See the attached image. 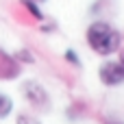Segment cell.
Wrapping results in <instances>:
<instances>
[{
	"label": "cell",
	"instance_id": "6da1fadb",
	"mask_svg": "<svg viewBox=\"0 0 124 124\" xmlns=\"http://www.w3.org/2000/svg\"><path fill=\"white\" fill-rule=\"evenodd\" d=\"M85 37H87L89 48L96 54H102V57H109V54L118 52L120 44H122V35L109 22H92Z\"/></svg>",
	"mask_w": 124,
	"mask_h": 124
},
{
	"label": "cell",
	"instance_id": "7a4b0ae2",
	"mask_svg": "<svg viewBox=\"0 0 124 124\" xmlns=\"http://www.w3.org/2000/svg\"><path fill=\"white\" fill-rule=\"evenodd\" d=\"M20 89H22L24 100H26L33 109H37V111H48V109H50V96H48V92H46V87H44L41 83L28 78V81H24V83L20 85Z\"/></svg>",
	"mask_w": 124,
	"mask_h": 124
},
{
	"label": "cell",
	"instance_id": "3957f363",
	"mask_svg": "<svg viewBox=\"0 0 124 124\" xmlns=\"http://www.w3.org/2000/svg\"><path fill=\"white\" fill-rule=\"evenodd\" d=\"M98 76H100L102 85L120 87V85H124V65L120 61H105L98 70Z\"/></svg>",
	"mask_w": 124,
	"mask_h": 124
},
{
	"label": "cell",
	"instance_id": "277c9868",
	"mask_svg": "<svg viewBox=\"0 0 124 124\" xmlns=\"http://www.w3.org/2000/svg\"><path fill=\"white\" fill-rule=\"evenodd\" d=\"M20 74H22L20 61L13 54H9L7 50L0 48V81H15Z\"/></svg>",
	"mask_w": 124,
	"mask_h": 124
},
{
	"label": "cell",
	"instance_id": "5b68a950",
	"mask_svg": "<svg viewBox=\"0 0 124 124\" xmlns=\"http://www.w3.org/2000/svg\"><path fill=\"white\" fill-rule=\"evenodd\" d=\"M20 4H22V7L26 9V13H28L31 17H35L37 22H41V20L46 17V15H44V11L37 7V2H35V0H20Z\"/></svg>",
	"mask_w": 124,
	"mask_h": 124
},
{
	"label": "cell",
	"instance_id": "8992f818",
	"mask_svg": "<svg viewBox=\"0 0 124 124\" xmlns=\"http://www.w3.org/2000/svg\"><path fill=\"white\" fill-rule=\"evenodd\" d=\"M13 111V100L7 96V94H0V120L9 118Z\"/></svg>",
	"mask_w": 124,
	"mask_h": 124
},
{
	"label": "cell",
	"instance_id": "52a82bcc",
	"mask_svg": "<svg viewBox=\"0 0 124 124\" xmlns=\"http://www.w3.org/2000/svg\"><path fill=\"white\" fill-rule=\"evenodd\" d=\"M20 63H26V65H31V63H35V57H33V52L31 50H26V48H22V50H17L15 54H13Z\"/></svg>",
	"mask_w": 124,
	"mask_h": 124
},
{
	"label": "cell",
	"instance_id": "ba28073f",
	"mask_svg": "<svg viewBox=\"0 0 124 124\" xmlns=\"http://www.w3.org/2000/svg\"><path fill=\"white\" fill-rule=\"evenodd\" d=\"M63 59H65L70 65H74V68H81V57L76 54V50H74V48H68V50L63 52Z\"/></svg>",
	"mask_w": 124,
	"mask_h": 124
},
{
	"label": "cell",
	"instance_id": "9c48e42d",
	"mask_svg": "<svg viewBox=\"0 0 124 124\" xmlns=\"http://www.w3.org/2000/svg\"><path fill=\"white\" fill-rule=\"evenodd\" d=\"M15 124H41V120L37 116H31V113H17Z\"/></svg>",
	"mask_w": 124,
	"mask_h": 124
},
{
	"label": "cell",
	"instance_id": "30bf717a",
	"mask_svg": "<svg viewBox=\"0 0 124 124\" xmlns=\"http://www.w3.org/2000/svg\"><path fill=\"white\" fill-rule=\"evenodd\" d=\"M118 61L124 65V48H120V59H118Z\"/></svg>",
	"mask_w": 124,
	"mask_h": 124
},
{
	"label": "cell",
	"instance_id": "8fae6325",
	"mask_svg": "<svg viewBox=\"0 0 124 124\" xmlns=\"http://www.w3.org/2000/svg\"><path fill=\"white\" fill-rule=\"evenodd\" d=\"M109 124H124V122H109Z\"/></svg>",
	"mask_w": 124,
	"mask_h": 124
},
{
	"label": "cell",
	"instance_id": "7c38bea8",
	"mask_svg": "<svg viewBox=\"0 0 124 124\" xmlns=\"http://www.w3.org/2000/svg\"><path fill=\"white\" fill-rule=\"evenodd\" d=\"M35 2H46V0H35Z\"/></svg>",
	"mask_w": 124,
	"mask_h": 124
},
{
	"label": "cell",
	"instance_id": "4fadbf2b",
	"mask_svg": "<svg viewBox=\"0 0 124 124\" xmlns=\"http://www.w3.org/2000/svg\"><path fill=\"white\" fill-rule=\"evenodd\" d=\"M122 37H124V35H122Z\"/></svg>",
	"mask_w": 124,
	"mask_h": 124
}]
</instances>
